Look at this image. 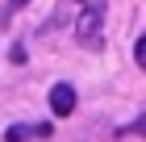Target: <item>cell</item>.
<instances>
[{"label":"cell","instance_id":"8992f818","mask_svg":"<svg viewBox=\"0 0 146 142\" xmlns=\"http://www.w3.org/2000/svg\"><path fill=\"white\" fill-rule=\"evenodd\" d=\"M9 4H25V0H9Z\"/></svg>","mask_w":146,"mask_h":142},{"label":"cell","instance_id":"7a4b0ae2","mask_svg":"<svg viewBox=\"0 0 146 142\" xmlns=\"http://www.w3.org/2000/svg\"><path fill=\"white\" fill-rule=\"evenodd\" d=\"M50 109H54L58 117L75 113V88H71V84H54V88H50Z\"/></svg>","mask_w":146,"mask_h":142},{"label":"cell","instance_id":"3957f363","mask_svg":"<svg viewBox=\"0 0 146 142\" xmlns=\"http://www.w3.org/2000/svg\"><path fill=\"white\" fill-rule=\"evenodd\" d=\"M29 138H50V125L38 121V125H9L4 142H29Z\"/></svg>","mask_w":146,"mask_h":142},{"label":"cell","instance_id":"6da1fadb","mask_svg":"<svg viewBox=\"0 0 146 142\" xmlns=\"http://www.w3.org/2000/svg\"><path fill=\"white\" fill-rule=\"evenodd\" d=\"M100 29H104V4L92 0L88 9L75 17V42L84 50H100Z\"/></svg>","mask_w":146,"mask_h":142},{"label":"cell","instance_id":"277c9868","mask_svg":"<svg viewBox=\"0 0 146 142\" xmlns=\"http://www.w3.org/2000/svg\"><path fill=\"white\" fill-rule=\"evenodd\" d=\"M134 63H138V67H146V33L134 42Z\"/></svg>","mask_w":146,"mask_h":142},{"label":"cell","instance_id":"5b68a950","mask_svg":"<svg viewBox=\"0 0 146 142\" xmlns=\"http://www.w3.org/2000/svg\"><path fill=\"white\" fill-rule=\"evenodd\" d=\"M134 134H142V138H146V113H142V117L134 121Z\"/></svg>","mask_w":146,"mask_h":142}]
</instances>
